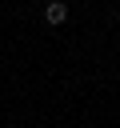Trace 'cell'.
Segmentation results:
<instances>
[{
    "instance_id": "1",
    "label": "cell",
    "mask_w": 120,
    "mask_h": 128,
    "mask_svg": "<svg viewBox=\"0 0 120 128\" xmlns=\"http://www.w3.org/2000/svg\"><path fill=\"white\" fill-rule=\"evenodd\" d=\"M44 20H48V24H64V20H68V4H60V0H52V4L44 8Z\"/></svg>"
}]
</instances>
